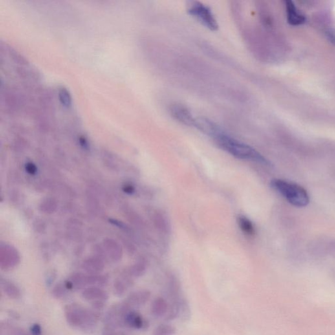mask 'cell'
Segmentation results:
<instances>
[{
  "mask_svg": "<svg viewBox=\"0 0 335 335\" xmlns=\"http://www.w3.org/2000/svg\"><path fill=\"white\" fill-rule=\"evenodd\" d=\"M1 286L2 291L9 298L18 299L21 297V290L12 282L7 281V280H2Z\"/></svg>",
  "mask_w": 335,
  "mask_h": 335,
  "instance_id": "12",
  "label": "cell"
},
{
  "mask_svg": "<svg viewBox=\"0 0 335 335\" xmlns=\"http://www.w3.org/2000/svg\"><path fill=\"white\" fill-rule=\"evenodd\" d=\"M26 167L28 173L31 174H34L36 172V166H35L34 164H32V163H29V164L26 165Z\"/></svg>",
  "mask_w": 335,
  "mask_h": 335,
  "instance_id": "22",
  "label": "cell"
},
{
  "mask_svg": "<svg viewBox=\"0 0 335 335\" xmlns=\"http://www.w3.org/2000/svg\"><path fill=\"white\" fill-rule=\"evenodd\" d=\"M59 99L62 104L66 107H70L72 104V97L69 91L66 88L62 87L59 91Z\"/></svg>",
  "mask_w": 335,
  "mask_h": 335,
  "instance_id": "17",
  "label": "cell"
},
{
  "mask_svg": "<svg viewBox=\"0 0 335 335\" xmlns=\"http://www.w3.org/2000/svg\"><path fill=\"white\" fill-rule=\"evenodd\" d=\"M191 311L188 302L185 298L179 299V316L181 321H186L191 318Z\"/></svg>",
  "mask_w": 335,
  "mask_h": 335,
  "instance_id": "13",
  "label": "cell"
},
{
  "mask_svg": "<svg viewBox=\"0 0 335 335\" xmlns=\"http://www.w3.org/2000/svg\"><path fill=\"white\" fill-rule=\"evenodd\" d=\"M103 264L101 263V262L94 261V260L86 262V263L84 264V268H85L87 272L92 273V274H95V273L100 272V271L103 270Z\"/></svg>",
  "mask_w": 335,
  "mask_h": 335,
  "instance_id": "16",
  "label": "cell"
},
{
  "mask_svg": "<svg viewBox=\"0 0 335 335\" xmlns=\"http://www.w3.org/2000/svg\"><path fill=\"white\" fill-rule=\"evenodd\" d=\"M170 305L166 299L162 297H156L152 302L151 313L156 318L165 317L169 310Z\"/></svg>",
  "mask_w": 335,
  "mask_h": 335,
  "instance_id": "11",
  "label": "cell"
},
{
  "mask_svg": "<svg viewBox=\"0 0 335 335\" xmlns=\"http://www.w3.org/2000/svg\"><path fill=\"white\" fill-rule=\"evenodd\" d=\"M170 111L172 117L178 122L188 127H195L197 117L194 116L190 110L184 105L175 103L172 105Z\"/></svg>",
  "mask_w": 335,
  "mask_h": 335,
  "instance_id": "7",
  "label": "cell"
},
{
  "mask_svg": "<svg viewBox=\"0 0 335 335\" xmlns=\"http://www.w3.org/2000/svg\"><path fill=\"white\" fill-rule=\"evenodd\" d=\"M239 224L240 228L242 229L244 232L248 234V235H253L254 233L253 224L247 218L244 217L239 218Z\"/></svg>",
  "mask_w": 335,
  "mask_h": 335,
  "instance_id": "19",
  "label": "cell"
},
{
  "mask_svg": "<svg viewBox=\"0 0 335 335\" xmlns=\"http://www.w3.org/2000/svg\"><path fill=\"white\" fill-rule=\"evenodd\" d=\"M102 335H128L125 332L121 331L117 329H109L105 328V329L102 332Z\"/></svg>",
  "mask_w": 335,
  "mask_h": 335,
  "instance_id": "21",
  "label": "cell"
},
{
  "mask_svg": "<svg viewBox=\"0 0 335 335\" xmlns=\"http://www.w3.org/2000/svg\"><path fill=\"white\" fill-rule=\"evenodd\" d=\"M187 12L209 30L216 31L219 28L217 19L208 6L200 2H193L189 6Z\"/></svg>",
  "mask_w": 335,
  "mask_h": 335,
  "instance_id": "4",
  "label": "cell"
},
{
  "mask_svg": "<svg viewBox=\"0 0 335 335\" xmlns=\"http://www.w3.org/2000/svg\"><path fill=\"white\" fill-rule=\"evenodd\" d=\"M286 8L289 23L293 26H299L305 23V17L297 10L296 6L293 2H286Z\"/></svg>",
  "mask_w": 335,
  "mask_h": 335,
  "instance_id": "10",
  "label": "cell"
},
{
  "mask_svg": "<svg viewBox=\"0 0 335 335\" xmlns=\"http://www.w3.org/2000/svg\"><path fill=\"white\" fill-rule=\"evenodd\" d=\"M125 326L134 330H145L149 327L148 321L134 309L130 310L125 317Z\"/></svg>",
  "mask_w": 335,
  "mask_h": 335,
  "instance_id": "8",
  "label": "cell"
},
{
  "mask_svg": "<svg viewBox=\"0 0 335 335\" xmlns=\"http://www.w3.org/2000/svg\"><path fill=\"white\" fill-rule=\"evenodd\" d=\"M64 312L66 321L73 327L91 329L98 320V312L79 304L71 303L66 305Z\"/></svg>",
  "mask_w": 335,
  "mask_h": 335,
  "instance_id": "2",
  "label": "cell"
},
{
  "mask_svg": "<svg viewBox=\"0 0 335 335\" xmlns=\"http://www.w3.org/2000/svg\"><path fill=\"white\" fill-rule=\"evenodd\" d=\"M68 292H69V290L66 287L65 284H59L54 286L53 290L52 291V294L55 298L61 299L65 298Z\"/></svg>",
  "mask_w": 335,
  "mask_h": 335,
  "instance_id": "18",
  "label": "cell"
},
{
  "mask_svg": "<svg viewBox=\"0 0 335 335\" xmlns=\"http://www.w3.org/2000/svg\"><path fill=\"white\" fill-rule=\"evenodd\" d=\"M176 332L174 326L169 323H162L153 330L152 335H174Z\"/></svg>",
  "mask_w": 335,
  "mask_h": 335,
  "instance_id": "15",
  "label": "cell"
},
{
  "mask_svg": "<svg viewBox=\"0 0 335 335\" xmlns=\"http://www.w3.org/2000/svg\"><path fill=\"white\" fill-rule=\"evenodd\" d=\"M131 282L125 280H118L114 282L113 292L116 296L121 297L124 296L127 292L128 289L131 286Z\"/></svg>",
  "mask_w": 335,
  "mask_h": 335,
  "instance_id": "14",
  "label": "cell"
},
{
  "mask_svg": "<svg viewBox=\"0 0 335 335\" xmlns=\"http://www.w3.org/2000/svg\"><path fill=\"white\" fill-rule=\"evenodd\" d=\"M270 185L293 206L301 208L309 204L310 197L307 191L298 184L284 180L275 179L272 180Z\"/></svg>",
  "mask_w": 335,
  "mask_h": 335,
  "instance_id": "3",
  "label": "cell"
},
{
  "mask_svg": "<svg viewBox=\"0 0 335 335\" xmlns=\"http://www.w3.org/2000/svg\"><path fill=\"white\" fill-rule=\"evenodd\" d=\"M130 310H132V308L126 305L124 302L112 305L105 316V328L118 329L125 326V317Z\"/></svg>",
  "mask_w": 335,
  "mask_h": 335,
  "instance_id": "5",
  "label": "cell"
},
{
  "mask_svg": "<svg viewBox=\"0 0 335 335\" xmlns=\"http://www.w3.org/2000/svg\"><path fill=\"white\" fill-rule=\"evenodd\" d=\"M222 149L242 160H252L260 164L269 166L270 162L261 153L248 144L231 137L219 128L211 136Z\"/></svg>",
  "mask_w": 335,
  "mask_h": 335,
  "instance_id": "1",
  "label": "cell"
},
{
  "mask_svg": "<svg viewBox=\"0 0 335 335\" xmlns=\"http://www.w3.org/2000/svg\"><path fill=\"white\" fill-rule=\"evenodd\" d=\"M79 141H80V143L81 145L83 146L84 147H87V141H86L85 139L84 138H81L79 139Z\"/></svg>",
  "mask_w": 335,
  "mask_h": 335,
  "instance_id": "23",
  "label": "cell"
},
{
  "mask_svg": "<svg viewBox=\"0 0 335 335\" xmlns=\"http://www.w3.org/2000/svg\"><path fill=\"white\" fill-rule=\"evenodd\" d=\"M31 335H41L42 328L38 323L32 324L30 328Z\"/></svg>",
  "mask_w": 335,
  "mask_h": 335,
  "instance_id": "20",
  "label": "cell"
},
{
  "mask_svg": "<svg viewBox=\"0 0 335 335\" xmlns=\"http://www.w3.org/2000/svg\"><path fill=\"white\" fill-rule=\"evenodd\" d=\"M151 297V293L148 290H138L130 293L124 303L132 309L146 305Z\"/></svg>",
  "mask_w": 335,
  "mask_h": 335,
  "instance_id": "9",
  "label": "cell"
},
{
  "mask_svg": "<svg viewBox=\"0 0 335 335\" xmlns=\"http://www.w3.org/2000/svg\"><path fill=\"white\" fill-rule=\"evenodd\" d=\"M81 296L84 300L91 304L92 309L96 311L102 310L109 298L107 293L97 286H90L86 288L83 291Z\"/></svg>",
  "mask_w": 335,
  "mask_h": 335,
  "instance_id": "6",
  "label": "cell"
}]
</instances>
